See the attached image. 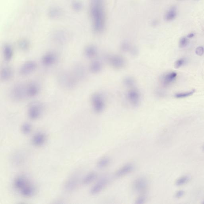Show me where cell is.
<instances>
[{
    "label": "cell",
    "instance_id": "cell-1",
    "mask_svg": "<svg viewBox=\"0 0 204 204\" xmlns=\"http://www.w3.org/2000/svg\"><path fill=\"white\" fill-rule=\"evenodd\" d=\"M91 13L93 21V29L100 33L105 28V19L102 0H92Z\"/></svg>",
    "mask_w": 204,
    "mask_h": 204
},
{
    "label": "cell",
    "instance_id": "cell-2",
    "mask_svg": "<svg viewBox=\"0 0 204 204\" xmlns=\"http://www.w3.org/2000/svg\"><path fill=\"white\" fill-rule=\"evenodd\" d=\"M43 110V105L39 102H32L29 105L28 115L30 119L35 120L41 115Z\"/></svg>",
    "mask_w": 204,
    "mask_h": 204
},
{
    "label": "cell",
    "instance_id": "cell-3",
    "mask_svg": "<svg viewBox=\"0 0 204 204\" xmlns=\"http://www.w3.org/2000/svg\"><path fill=\"white\" fill-rule=\"evenodd\" d=\"M92 107L94 111L100 113L103 111L105 107L104 100L103 97L99 93L93 94L91 98Z\"/></svg>",
    "mask_w": 204,
    "mask_h": 204
},
{
    "label": "cell",
    "instance_id": "cell-4",
    "mask_svg": "<svg viewBox=\"0 0 204 204\" xmlns=\"http://www.w3.org/2000/svg\"><path fill=\"white\" fill-rule=\"evenodd\" d=\"M27 95L26 87L23 85L18 84L12 88L11 92L12 97L15 101H20L22 100Z\"/></svg>",
    "mask_w": 204,
    "mask_h": 204
},
{
    "label": "cell",
    "instance_id": "cell-5",
    "mask_svg": "<svg viewBox=\"0 0 204 204\" xmlns=\"http://www.w3.org/2000/svg\"><path fill=\"white\" fill-rule=\"evenodd\" d=\"M37 65L35 61H28L23 64L20 67V73L22 76H27L35 71L37 69Z\"/></svg>",
    "mask_w": 204,
    "mask_h": 204
},
{
    "label": "cell",
    "instance_id": "cell-6",
    "mask_svg": "<svg viewBox=\"0 0 204 204\" xmlns=\"http://www.w3.org/2000/svg\"><path fill=\"white\" fill-rule=\"evenodd\" d=\"M108 61L110 66L116 69L123 68L126 63L124 58L120 56L110 55L108 58Z\"/></svg>",
    "mask_w": 204,
    "mask_h": 204
},
{
    "label": "cell",
    "instance_id": "cell-7",
    "mask_svg": "<svg viewBox=\"0 0 204 204\" xmlns=\"http://www.w3.org/2000/svg\"><path fill=\"white\" fill-rule=\"evenodd\" d=\"M147 186V181L143 177H139L136 179L133 184V189L138 192H142L145 191Z\"/></svg>",
    "mask_w": 204,
    "mask_h": 204
},
{
    "label": "cell",
    "instance_id": "cell-8",
    "mask_svg": "<svg viewBox=\"0 0 204 204\" xmlns=\"http://www.w3.org/2000/svg\"><path fill=\"white\" fill-rule=\"evenodd\" d=\"M127 99L131 104L136 106L139 103L141 96L138 91L136 89H131L127 93Z\"/></svg>",
    "mask_w": 204,
    "mask_h": 204
},
{
    "label": "cell",
    "instance_id": "cell-9",
    "mask_svg": "<svg viewBox=\"0 0 204 204\" xmlns=\"http://www.w3.org/2000/svg\"><path fill=\"white\" fill-rule=\"evenodd\" d=\"M58 60L57 55L53 52H49L43 56L42 62L44 66H52Z\"/></svg>",
    "mask_w": 204,
    "mask_h": 204
},
{
    "label": "cell",
    "instance_id": "cell-10",
    "mask_svg": "<svg viewBox=\"0 0 204 204\" xmlns=\"http://www.w3.org/2000/svg\"><path fill=\"white\" fill-rule=\"evenodd\" d=\"M108 183V180L107 179H101L92 187L90 190V193L92 195H95L100 193L105 187Z\"/></svg>",
    "mask_w": 204,
    "mask_h": 204
},
{
    "label": "cell",
    "instance_id": "cell-11",
    "mask_svg": "<svg viewBox=\"0 0 204 204\" xmlns=\"http://www.w3.org/2000/svg\"><path fill=\"white\" fill-rule=\"evenodd\" d=\"M134 165L132 164H127L118 170L115 175L117 177H122L131 172L134 169Z\"/></svg>",
    "mask_w": 204,
    "mask_h": 204
},
{
    "label": "cell",
    "instance_id": "cell-12",
    "mask_svg": "<svg viewBox=\"0 0 204 204\" xmlns=\"http://www.w3.org/2000/svg\"><path fill=\"white\" fill-rule=\"evenodd\" d=\"M26 94L27 96L33 97L36 96L39 92V87L37 84L32 83L26 87Z\"/></svg>",
    "mask_w": 204,
    "mask_h": 204
},
{
    "label": "cell",
    "instance_id": "cell-13",
    "mask_svg": "<svg viewBox=\"0 0 204 204\" xmlns=\"http://www.w3.org/2000/svg\"><path fill=\"white\" fill-rule=\"evenodd\" d=\"M78 184V179L75 175H73L66 182L65 185V189L67 191L71 192L74 191Z\"/></svg>",
    "mask_w": 204,
    "mask_h": 204
},
{
    "label": "cell",
    "instance_id": "cell-14",
    "mask_svg": "<svg viewBox=\"0 0 204 204\" xmlns=\"http://www.w3.org/2000/svg\"><path fill=\"white\" fill-rule=\"evenodd\" d=\"M46 136L44 133H38L35 134L33 137L32 143L36 146H40L45 143Z\"/></svg>",
    "mask_w": 204,
    "mask_h": 204
},
{
    "label": "cell",
    "instance_id": "cell-15",
    "mask_svg": "<svg viewBox=\"0 0 204 204\" xmlns=\"http://www.w3.org/2000/svg\"><path fill=\"white\" fill-rule=\"evenodd\" d=\"M177 15V9L176 6L171 7L164 15L165 20L167 21H172L176 19Z\"/></svg>",
    "mask_w": 204,
    "mask_h": 204
},
{
    "label": "cell",
    "instance_id": "cell-16",
    "mask_svg": "<svg viewBox=\"0 0 204 204\" xmlns=\"http://www.w3.org/2000/svg\"><path fill=\"white\" fill-rule=\"evenodd\" d=\"M35 192V187L28 183L20 190V193L23 196L30 198L32 196Z\"/></svg>",
    "mask_w": 204,
    "mask_h": 204
},
{
    "label": "cell",
    "instance_id": "cell-17",
    "mask_svg": "<svg viewBox=\"0 0 204 204\" xmlns=\"http://www.w3.org/2000/svg\"><path fill=\"white\" fill-rule=\"evenodd\" d=\"M13 72L10 67H4L1 71V78L3 81H7L12 78L13 76Z\"/></svg>",
    "mask_w": 204,
    "mask_h": 204
},
{
    "label": "cell",
    "instance_id": "cell-18",
    "mask_svg": "<svg viewBox=\"0 0 204 204\" xmlns=\"http://www.w3.org/2000/svg\"><path fill=\"white\" fill-rule=\"evenodd\" d=\"M177 76V74L175 72H171L167 74L163 77L162 82L163 85L167 86L171 84L175 80Z\"/></svg>",
    "mask_w": 204,
    "mask_h": 204
},
{
    "label": "cell",
    "instance_id": "cell-19",
    "mask_svg": "<svg viewBox=\"0 0 204 204\" xmlns=\"http://www.w3.org/2000/svg\"><path fill=\"white\" fill-rule=\"evenodd\" d=\"M27 184L28 183L25 178L22 176H19L16 178L14 183L15 188L20 190Z\"/></svg>",
    "mask_w": 204,
    "mask_h": 204
},
{
    "label": "cell",
    "instance_id": "cell-20",
    "mask_svg": "<svg viewBox=\"0 0 204 204\" xmlns=\"http://www.w3.org/2000/svg\"><path fill=\"white\" fill-rule=\"evenodd\" d=\"M84 53L85 56L89 58L95 57L97 54V48L93 45H89L85 49Z\"/></svg>",
    "mask_w": 204,
    "mask_h": 204
},
{
    "label": "cell",
    "instance_id": "cell-21",
    "mask_svg": "<svg viewBox=\"0 0 204 204\" xmlns=\"http://www.w3.org/2000/svg\"><path fill=\"white\" fill-rule=\"evenodd\" d=\"M3 54L6 61H10L13 56V50L12 47L9 45H6L3 49Z\"/></svg>",
    "mask_w": 204,
    "mask_h": 204
},
{
    "label": "cell",
    "instance_id": "cell-22",
    "mask_svg": "<svg viewBox=\"0 0 204 204\" xmlns=\"http://www.w3.org/2000/svg\"><path fill=\"white\" fill-rule=\"evenodd\" d=\"M97 174L94 172H91L87 174L83 180L84 185H88L95 180L97 177Z\"/></svg>",
    "mask_w": 204,
    "mask_h": 204
},
{
    "label": "cell",
    "instance_id": "cell-23",
    "mask_svg": "<svg viewBox=\"0 0 204 204\" xmlns=\"http://www.w3.org/2000/svg\"><path fill=\"white\" fill-rule=\"evenodd\" d=\"M102 69V64L99 61H94L91 63L90 69L92 72L97 73L99 72Z\"/></svg>",
    "mask_w": 204,
    "mask_h": 204
},
{
    "label": "cell",
    "instance_id": "cell-24",
    "mask_svg": "<svg viewBox=\"0 0 204 204\" xmlns=\"http://www.w3.org/2000/svg\"><path fill=\"white\" fill-rule=\"evenodd\" d=\"M110 163V159L108 157H104L101 158L98 161L97 166L100 169L105 168L109 166Z\"/></svg>",
    "mask_w": 204,
    "mask_h": 204
},
{
    "label": "cell",
    "instance_id": "cell-25",
    "mask_svg": "<svg viewBox=\"0 0 204 204\" xmlns=\"http://www.w3.org/2000/svg\"><path fill=\"white\" fill-rule=\"evenodd\" d=\"M19 48L24 51H27L29 49L30 45L27 40H22L20 41L19 43Z\"/></svg>",
    "mask_w": 204,
    "mask_h": 204
},
{
    "label": "cell",
    "instance_id": "cell-26",
    "mask_svg": "<svg viewBox=\"0 0 204 204\" xmlns=\"http://www.w3.org/2000/svg\"><path fill=\"white\" fill-rule=\"evenodd\" d=\"M21 130L23 133L25 134H29L31 131L32 126L28 123H25L22 126Z\"/></svg>",
    "mask_w": 204,
    "mask_h": 204
},
{
    "label": "cell",
    "instance_id": "cell-27",
    "mask_svg": "<svg viewBox=\"0 0 204 204\" xmlns=\"http://www.w3.org/2000/svg\"><path fill=\"white\" fill-rule=\"evenodd\" d=\"M190 178L188 177L187 176H184L182 177L179 178L176 181V184L177 186H182L183 185L189 182Z\"/></svg>",
    "mask_w": 204,
    "mask_h": 204
},
{
    "label": "cell",
    "instance_id": "cell-28",
    "mask_svg": "<svg viewBox=\"0 0 204 204\" xmlns=\"http://www.w3.org/2000/svg\"><path fill=\"white\" fill-rule=\"evenodd\" d=\"M195 92V90L190 91V92H185V93H177L175 94V97L177 98H183L187 97L192 95Z\"/></svg>",
    "mask_w": 204,
    "mask_h": 204
},
{
    "label": "cell",
    "instance_id": "cell-29",
    "mask_svg": "<svg viewBox=\"0 0 204 204\" xmlns=\"http://www.w3.org/2000/svg\"><path fill=\"white\" fill-rule=\"evenodd\" d=\"M189 43L188 39L186 37H182L180 40L179 42V46L180 47L183 48L187 46Z\"/></svg>",
    "mask_w": 204,
    "mask_h": 204
},
{
    "label": "cell",
    "instance_id": "cell-30",
    "mask_svg": "<svg viewBox=\"0 0 204 204\" xmlns=\"http://www.w3.org/2000/svg\"><path fill=\"white\" fill-rule=\"evenodd\" d=\"M146 200V196L144 195H142L139 196L135 201L136 204H144Z\"/></svg>",
    "mask_w": 204,
    "mask_h": 204
},
{
    "label": "cell",
    "instance_id": "cell-31",
    "mask_svg": "<svg viewBox=\"0 0 204 204\" xmlns=\"http://www.w3.org/2000/svg\"><path fill=\"white\" fill-rule=\"evenodd\" d=\"M185 63V60L184 59L182 58L180 59L177 60V61L175 62V64H174V66L176 69H178V68H181L182 66H183Z\"/></svg>",
    "mask_w": 204,
    "mask_h": 204
},
{
    "label": "cell",
    "instance_id": "cell-32",
    "mask_svg": "<svg viewBox=\"0 0 204 204\" xmlns=\"http://www.w3.org/2000/svg\"><path fill=\"white\" fill-rule=\"evenodd\" d=\"M60 11L58 9H53L51 10L50 12V15L51 17H58L60 14Z\"/></svg>",
    "mask_w": 204,
    "mask_h": 204
},
{
    "label": "cell",
    "instance_id": "cell-33",
    "mask_svg": "<svg viewBox=\"0 0 204 204\" xmlns=\"http://www.w3.org/2000/svg\"><path fill=\"white\" fill-rule=\"evenodd\" d=\"M195 53L198 56H202L204 53V48L202 46H199L196 49Z\"/></svg>",
    "mask_w": 204,
    "mask_h": 204
},
{
    "label": "cell",
    "instance_id": "cell-34",
    "mask_svg": "<svg viewBox=\"0 0 204 204\" xmlns=\"http://www.w3.org/2000/svg\"><path fill=\"white\" fill-rule=\"evenodd\" d=\"M73 6H74V9L77 11H79L82 8V5L81 3L79 2H76L74 3L73 4Z\"/></svg>",
    "mask_w": 204,
    "mask_h": 204
},
{
    "label": "cell",
    "instance_id": "cell-35",
    "mask_svg": "<svg viewBox=\"0 0 204 204\" xmlns=\"http://www.w3.org/2000/svg\"><path fill=\"white\" fill-rule=\"evenodd\" d=\"M125 84L127 86H132L134 84V81L133 79L130 78H127L125 79Z\"/></svg>",
    "mask_w": 204,
    "mask_h": 204
},
{
    "label": "cell",
    "instance_id": "cell-36",
    "mask_svg": "<svg viewBox=\"0 0 204 204\" xmlns=\"http://www.w3.org/2000/svg\"><path fill=\"white\" fill-rule=\"evenodd\" d=\"M184 194V191H182V190H179V191H178L175 194V197L176 198H180L183 197Z\"/></svg>",
    "mask_w": 204,
    "mask_h": 204
},
{
    "label": "cell",
    "instance_id": "cell-37",
    "mask_svg": "<svg viewBox=\"0 0 204 204\" xmlns=\"http://www.w3.org/2000/svg\"><path fill=\"white\" fill-rule=\"evenodd\" d=\"M195 36V34H194V33L191 32L187 36V38H191L194 37Z\"/></svg>",
    "mask_w": 204,
    "mask_h": 204
},
{
    "label": "cell",
    "instance_id": "cell-38",
    "mask_svg": "<svg viewBox=\"0 0 204 204\" xmlns=\"http://www.w3.org/2000/svg\"><path fill=\"white\" fill-rule=\"evenodd\" d=\"M203 149H204V147H203Z\"/></svg>",
    "mask_w": 204,
    "mask_h": 204
}]
</instances>
